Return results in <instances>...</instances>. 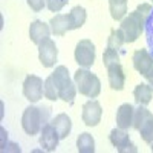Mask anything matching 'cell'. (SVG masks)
Returning <instances> with one entry per match:
<instances>
[{"label":"cell","mask_w":153,"mask_h":153,"mask_svg":"<svg viewBox=\"0 0 153 153\" xmlns=\"http://www.w3.org/2000/svg\"><path fill=\"white\" fill-rule=\"evenodd\" d=\"M133 129L139 132L144 143H153V113L146 106H139L138 109H135Z\"/></svg>","instance_id":"cell-5"},{"label":"cell","mask_w":153,"mask_h":153,"mask_svg":"<svg viewBox=\"0 0 153 153\" xmlns=\"http://www.w3.org/2000/svg\"><path fill=\"white\" fill-rule=\"evenodd\" d=\"M133 97H135V101L139 104V106H147L150 104L152 101V97H153V91L149 84H138L133 91Z\"/></svg>","instance_id":"cell-18"},{"label":"cell","mask_w":153,"mask_h":153,"mask_svg":"<svg viewBox=\"0 0 153 153\" xmlns=\"http://www.w3.org/2000/svg\"><path fill=\"white\" fill-rule=\"evenodd\" d=\"M146 22H147V17L138 9H135L133 12H130L129 16L121 20L120 29L124 34L126 43H133L138 40V37L143 34L146 28Z\"/></svg>","instance_id":"cell-3"},{"label":"cell","mask_w":153,"mask_h":153,"mask_svg":"<svg viewBox=\"0 0 153 153\" xmlns=\"http://www.w3.org/2000/svg\"><path fill=\"white\" fill-rule=\"evenodd\" d=\"M103 117V109L101 104L97 100H91L83 106V113H81V120L87 127H95L98 126V123L101 121Z\"/></svg>","instance_id":"cell-10"},{"label":"cell","mask_w":153,"mask_h":153,"mask_svg":"<svg viewBox=\"0 0 153 153\" xmlns=\"http://www.w3.org/2000/svg\"><path fill=\"white\" fill-rule=\"evenodd\" d=\"M109 9L113 20H123L127 14V0H109Z\"/></svg>","instance_id":"cell-21"},{"label":"cell","mask_w":153,"mask_h":153,"mask_svg":"<svg viewBox=\"0 0 153 153\" xmlns=\"http://www.w3.org/2000/svg\"><path fill=\"white\" fill-rule=\"evenodd\" d=\"M60 139L61 138H60L57 129L52 126V123H48L43 126V129L40 132V146L46 152H54L58 147Z\"/></svg>","instance_id":"cell-12"},{"label":"cell","mask_w":153,"mask_h":153,"mask_svg":"<svg viewBox=\"0 0 153 153\" xmlns=\"http://www.w3.org/2000/svg\"><path fill=\"white\" fill-rule=\"evenodd\" d=\"M43 95H45V98H48V100H51V101L60 100V97H58V89H57V84H55V81H54L52 74H51L48 78L45 80V84H43Z\"/></svg>","instance_id":"cell-22"},{"label":"cell","mask_w":153,"mask_h":153,"mask_svg":"<svg viewBox=\"0 0 153 153\" xmlns=\"http://www.w3.org/2000/svg\"><path fill=\"white\" fill-rule=\"evenodd\" d=\"M144 78L147 80V83H149V86L152 87V91H153V71H152V72H150L149 75H146V76H144Z\"/></svg>","instance_id":"cell-28"},{"label":"cell","mask_w":153,"mask_h":153,"mask_svg":"<svg viewBox=\"0 0 153 153\" xmlns=\"http://www.w3.org/2000/svg\"><path fill=\"white\" fill-rule=\"evenodd\" d=\"M109 139H110V143L112 146L117 149L120 153H127V152H132L135 153L138 149L135 147V144L130 141V136L129 133H127L124 129H113L109 135Z\"/></svg>","instance_id":"cell-9"},{"label":"cell","mask_w":153,"mask_h":153,"mask_svg":"<svg viewBox=\"0 0 153 153\" xmlns=\"http://www.w3.org/2000/svg\"><path fill=\"white\" fill-rule=\"evenodd\" d=\"M69 19H71V28L72 29H80L86 23L87 12L83 6H74L69 12Z\"/></svg>","instance_id":"cell-19"},{"label":"cell","mask_w":153,"mask_h":153,"mask_svg":"<svg viewBox=\"0 0 153 153\" xmlns=\"http://www.w3.org/2000/svg\"><path fill=\"white\" fill-rule=\"evenodd\" d=\"M133 61V68L136 72H139L143 76L149 75L153 71V55H150V52L147 49H138L133 52L132 57Z\"/></svg>","instance_id":"cell-11"},{"label":"cell","mask_w":153,"mask_h":153,"mask_svg":"<svg viewBox=\"0 0 153 153\" xmlns=\"http://www.w3.org/2000/svg\"><path fill=\"white\" fill-rule=\"evenodd\" d=\"M107 76H109V84L113 91H123L126 84V74L121 66V63H113L107 66Z\"/></svg>","instance_id":"cell-13"},{"label":"cell","mask_w":153,"mask_h":153,"mask_svg":"<svg viewBox=\"0 0 153 153\" xmlns=\"http://www.w3.org/2000/svg\"><path fill=\"white\" fill-rule=\"evenodd\" d=\"M43 80L37 75H28L23 81V95L29 103H37L43 97Z\"/></svg>","instance_id":"cell-7"},{"label":"cell","mask_w":153,"mask_h":153,"mask_svg":"<svg viewBox=\"0 0 153 153\" xmlns=\"http://www.w3.org/2000/svg\"><path fill=\"white\" fill-rule=\"evenodd\" d=\"M49 25H51V31H52V34L57 35V37H61V35H65L68 31H72L69 14H57L55 17L51 19Z\"/></svg>","instance_id":"cell-16"},{"label":"cell","mask_w":153,"mask_h":153,"mask_svg":"<svg viewBox=\"0 0 153 153\" xmlns=\"http://www.w3.org/2000/svg\"><path fill=\"white\" fill-rule=\"evenodd\" d=\"M103 63H104V66H106V68L110 66V65H113V63H120L118 51L107 48V49L104 51V55H103Z\"/></svg>","instance_id":"cell-24"},{"label":"cell","mask_w":153,"mask_h":153,"mask_svg":"<svg viewBox=\"0 0 153 153\" xmlns=\"http://www.w3.org/2000/svg\"><path fill=\"white\" fill-rule=\"evenodd\" d=\"M51 32H52L51 31V26L46 25L45 22H42V20H34L31 23V26H29V37H31L32 43H35L37 46L43 40L49 38Z\"/></svg>","instance_id":"cell-15"},{"label":"cell","mask_w":153,"mask_h":153,"mask_svg":"<svg viewBox=\"0 0 153 153\" xmlns=\"http://www.w3.org/2000/svg\"><path fill=\"white\" fill-rule=\"evenodd\" d=\"M69 0H46V6L51 12H60L68 5Z\"/></svg>","instance_id":"cell-25"},{"label":"cell","mask_w":153,"mask_h":153,"mask_svg":"<svg viewBox=\"0 0 153 153\" xmlns=\"http://www.w3.org/2000/svg\"><path fill=\"white\" fill-rule=\"evenodd\" d=\"M58 57V49L54 40L46 38L38 45V60L45 68H52L55 66V61Z\"/></svg>","instance_id":"cell-8"},{"label":"cell","mask_w":153,"mask_h":153,"mask_svg":"<svg viewBox=\"0 0 153 153\" xmlns=\"http://www.w3.org/2000/svg\"><path fill=\"white\" fill-rule=\"evenodd\" d=\"M133 118H135V107L129 103H124L117 110V126L120 129H130L133 127Z\"/></svg>","instance_id":"cell-14"},{"label":"cell","mask_w":153,"mask_h":153,"mask_svg":"<svg viewBox=\"0 0 153 153\" xmlns=\"http://www.w3.org/2000/svg\"><path fill=\"white\" fill-rule=\"evenodd\" d=\"M52 76H54V81L57 84V89H58L60 100H63L65 103L72 104L75 100V95H76V84L69 76L68 68L66 66H57L55 71L52 72Z\"/></svg>","instance_id":"cell-4"},{"label":"cell","mask_w":153,"mask_h":153,"mask_svg":"<svg viewBox=\"0 0 153 153\" xmlns=\"http://www.w3.org/2000/svg\"><path fill=\"white\" fill-rule=\"evenodd\" d=\"M124 43H126V40H124L123 31L121 29H112L110 35H109V40H107V48L115 49V51H120Z\"/></svg>","instance_id":"cell-23"},{"label":"cell","mask_w":153,"mask_h":153,"mask_svg":"<svg viewBox=\"0 0 153 153\" xmlns=\"http://www.w3.org/2000/svg\"><path fill=\"white\" fill-rule=\"evenodd\" d=\"M49 117H51V107L29 106L25 109V112L22 115V127L29 136H34L42 132L43 126L48 124V121H49Z\"/></svg>","instance_id":"cell-1"},{"label":"cell","mask_w":153,"mask_h":153,"mask_svg":"<svg viewBox=\"0 0 153 153\" xmlns=\"http://www.w3.org/2000/svg\"><path fill=\"white\" fill-rule=\"evenodd\" d=\"M74 81L76 84V91L87 98H97L101 92V81L89 69H78L74 75Z\"/></svg>","instance_id":"cell-2"},{"label":"cell","mask_w":153,"mask_h":153,"mask_svg":"<svg viewBox=\"0 0 153 153\" xmlns=\"http://www.w3.org/2000/svg\"><path fill=\"white\" fill-rule=\"evenodd\" d=\"M146 25H147V43H149L152 52H153V9L150 12V16H149Z\"/></svg>","instance_id":"cell-26"},{"label":"cell","mask_w":153,"mask_h":153,"mask_svg":"<svg viewBox=\"0 0 153 153\" xmlns=\"http://www.w3.org/2000/svg\"><path fill=\"white\" fill-rule=\"evenodd\" d=\"M29 8L34 11V12H40L45 6H46V0H26Z\"/></svg>","instance_id":"cell-27"},{"label":"cell","mask_w":153,"mask_h":153,"mask_svg":"<svg viewBox=\"0 0 153 153\" xmlns=\"http://www.w3.org/2000/svg\"><path fill=\"white\" fill-rule=\"evenodd\" d=\"M95 55H97V51H95V45L84 38V40H80L76 43L75 48V61L78 63L81 68L89 69L94 63H95Z\"/></svg>","instance_id":"cell-6"},{"label":"cell","mask_w":153,"mask_h":153,"mask_svg":"<svg viewBox=\"0 0 153 153\" xmlns=\"http://www.w3.org/2000/svg\"><path fill=\"white\" fill-rule=\"evenodd\" d=\"M150 146H152V152H153V143H152V144H150Z\"/></svg>","instance_id":"cell-29"},{"label":"cell","mask_w":153,"mask_h":153,"mask_svg":"<svg viewBox=\"0 0 153 153\" xmlns=\"http://www.w3.org/2000/svg\"><path fill=\"white\" fill-rule=\"evenodd\" d=\"M76 149L80 153H94L95 152V139L91 133H81L76 138Z\"/></svg>","instance_id":"cell-20"},{"label":"cell","mask_w":153,"mask_h":153,"mask_svg":"<svg viewBox=\"0 0 153 153\" xmlns=\"http://www.w3.org/2000/svg\"><path fill=\"white\" fill-rule=\"evenodd\" d=\"M51 123H52V126L57 129V132H58V135H60L61 139H65V138L69 136V133H71V130H72V121H71V118L68 117L66 113L57 115V117L51 121Z\"/></svg>","instance_id":"cell-17"}]
</instances>
